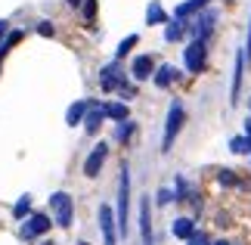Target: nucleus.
Returning <instances> with one entry per match:
<instances>
[{
    "instance_id": "4468645a",
    "label": "nucleus",
    "mask_w": 251,
    "mask_h": 245,
    "mask_svg": "<svg viewBox=\"0 0 251 245\" xmlns=\"http://www.w3.org/2000/svg\"><path fill=\"white\" fill-rule=\"evenodd\" d=\"M152 78H155V87H158V90H168V87L180 78V72L174 65H161V68H155V75H152Z\"/></svg>"
},
{
    "instance_id": "1a4fd4ad",
    "label": "nucleus",
    "mask_w": 251,
    "mask_h": 245,
    "mask_svg": "<svg viewBox=\"0 0 251 245\" xmlns=\"http://www.w3.org/2000/svg\"><path fill=\"white\" fill-rule=\"evenodd\" d=\"M214 22H217V13H214V9H205V13H201L192 25H186V28L192 31V37H199V41H208L211 31H214Z\"/></svg>"
},
{
    "instance_id": "39448f33",
    "label": "nucleus",
    "mask_w": 251,
    "mask_h": 245,
    "mask_svg": "<svg viewBox=\"0 0 251 245\" xmlns=\"http://www.w3.org/2000/svg\"><path fill=\"white\" fill-rule=\"evenodd\" d=\"M100 230H102L105 245H118V223H115L112 205H100Z\"/></svg>"
},
{
    "instance_id": "9b49d317",
    "label": "nucleus",
    "mask_w": 251,
    "mask_h": 245,
    "mask_svg": "<svg viewBox=\"0 0 251 245\" xmlns=\"http://www.w3.org/2000/svg\"><path fill=\"white\" fill-rule=\"evenodd\" d=\"M140 236H143V245H155L152 239V208H149V195L140 199Z\"/></svg>"
},
{
    "instance_id": "a878e982",
    "label": "nucleus",
    "mask_w": 251,
    "mask_h": 245,
    "mask_svg": "<svg viewBox=\"0 0 251 245\" xmlns=\"http://www.w3.org/2000/svg\"><path fill=\"white\" fill-rule=\"evenodd\" d=\"M81 13H84V22L93 25V19H96V0H84V3H81Z\"/></svg>"
},
{
    "instance_id": "aec40b11",
    "label": "nucleus",
    "mask_w": 251,
    "mask_h": 245,
    "mask_svg": "<svg viewBox=\"0 0 251 245\" xmlns=\"http://www.w3.org/2000/svg\"><path fill=\"white\" fill-rule=\"evenodd\" d=\"M87 109H90V100H78V103H75L72 109H69L65 121H69L72 127H75V124H81V121H84V115H87Z\"/></svg>"
},
{
    "instance_id": "c756f323",
    "label": "nucleus",
    "mask_w": 251,
    "mask_h": 245,
    "mask_svg": "<svg viewBox=\"0 0 251 245\" xmlns=\"http://www.w3.org/2000/svg\"><path fill=\"white\" fill-rule=\"evenodd\" d=\"M155 202H158V205H171V202H174V192L168 190V186H161L158 195H155Z\"/></svg>"
},
{
    "instance_id": "f8f14e48",
    "label": "nucleus",
    "mask_w": 251,
    "mask_h": 245,
    "mask_svg": "<svg viewBox=\"0 0 251 245\" xmlns=\"http://www.w3.org/2000/svg\"><path fill=\"white\" fill-rule=\"evenodd\" d=\"M130 75H133V81H146V78L155 75V59L152 56H137L130 65Z\"/></svg>"
},
{
    "instance_id": "473e14b6",
    "label": "nucleus",
    "mask_w": 251,
    "mask_h": 245,
    "mask_svg": "<svg viewBox=\"0 0 251 245\" xmlns=\"http://www.w3.org/2000/svg\"><path fill=\"white\" fill-rule=\"evenodd\" d=\"M245 136L251 140V118H245Z\"/></svg>"
},
{
    "instance_id": "bb28decb",
    "label": "nucleus",
    "mask_w": 251,
    "mask_h": 245,
    "mask_svg": "<svg viewBox=\"0 0 251 245\" xmlns=\"http://www.w3.org/2000/svg\"><path fill=\"white\" fill-rule=\"evenodd\" d=\"M217 180L224 183V186H245V183L239 180V177H236L233 171H217Z\"/></svg>"
},
{
    "instance_id": "dca6fc26",
    "label": "nucleus",
    "mask_w": 251,
    "mask_h": 245,
    "mask_svg": "<svg viewBox=\"0 0 251 245\" xmlns=\"http://www.w3.org/2000/svg\"><path fill=\"white\" fill-rule=\"evenodd\" d=\"M171 19L165 13V6L158 3V0H149V9H146V25H168Z\"/></svg>"
},
{
    "instance_id": "9d476101",
    "label": "nucleus",
    "mask_w": 251,
    "mask_h": 245,
    "mask_svg": "<svg viewBox=\"0 0 251 245\" xmlns=\"http://www.w3.org/2000/svg\"><path fill=\"white\" fill-rule=\"evenodd\" d=\"M100 84H102V90H105V93L121 90V87L127 84V81H124V75L118 72V62H109V65L102 68V72H100Z\"/></svg>"
},
{
    "instance_id": "f257e3e1",
    "label": "nucleus",
    "mask_w": 251,
    "mask_h": 245,
    "mask_svg": "<svg viewBox=\"0 0 251 245\" xmlns=\"http://www.w3.org/2000/svg\"><path fill=\"white\" fill-rule=\"evenodd\" d=\"M115 223H118V236H127L130 230V168L121 164L118 177V208H115Z\"/></svg>"
},
{
    "instance_id": "7ed1b4c3",
    "label": "nucleus",
    "mask_w": 251,
    "mask_h": 245,
    "mask_svg": "<svg viewBox=\"0 0 251 245\" xmlns=\"http://www.w3.org/2000/svg\"><path fill=\"white\" fill-rule=\"evenodd\" d=\"M183 65H186L189 75H201L208 65V41H199V37H192L186 44V50H183Z\"/></svg>"
},
{
    "instance_id": "b1692460",
    "label": "nucleus",
    "mask_w": 251,
    "mask_h": 245,
    "mask_svg": "<svg viewBox=\"0 0 251 245\" xmlns=\"http://www.w3.org/2000/svg\"><path fill=\"white\" fill-rule=\"evenodd\" d=\"M229 152L248 155V152H251V140H248V136H233V140H229Z\"/></svg>"
},
{
    "instance_id": "72a5a7b5",
    "label": "nucleus",
    "mask_w": 251,
    "mask_h": 245,
    "mask_svg": "<svg viewBox=\"0 0 251 245\" xmlns=\"http://www.w3.org/2000/svg\"><path fill=\"white\" fill-rule=\"evenodd\" d=\"M65 3H69V6H81L84 0H65Z\"/></svg>"
},
{
    "instance_id": "f03ea898",
    "label": "nucleus",
    "mask_w": 251,
    "mask_h": 245,
    "mask_svg": "<svg viewBox=\"0 0 251 245\" xmlns=\"http://www.w3.org/2000/svg\"><path fill=\"white\" fill-rule=\"evenodd\" d=\"M183 124H186V109H183L180 100L171 103L168 109V121H165V136H161V152H171L174 140H177V134L183 131Z\"/></svg>"
},
{
    "instance_id": "4be33fe9",
    "label": "nucleus",
    "mask_w": 251,
    "mask_h": 245,
    "mask_svg": "<svg viewBox=\"0 0 251 245\" xmlns=\"http://www.w3.org/2000/svg\"><path fill=\"white\" fill-rule=\"evenodd\" d=\"M133 134H137V124H133L130 118H127V121H118V131H115V140H118V143H127Z\"/></svg>"
},
{
    "instance_id": "cd10ccee",
    "label": "nucleus",
    "mask_w": 251,
    "mask_h": 245,
    "mask_svg": "<svg viewBox=\"0 0 251 245\" xmlns=\"http://www.w3.org/2000/svg\"><path fill=\"white\" fill-rule=\"evenodd\" d=\"M186 245H211V236H208V233H201V230H196V233L186 239Z\"/></svg>"
},
{
    "instance_id": "5701e85b",
    "label": "nucleus",
    "mask_w": 251,
    "mask_h": 245,
    "mask_svg": "<svg viewBox=\"0 0 251 245\" xmlns=\"http://www.w3.org/2000/svg\"><path fill=\"white\" fill-rule=\"evenodd\" d=\"M137 44H140V34H127V37L118 44V50H115V59H124V56H127Z\"/></svg>"
},
{
    "instance_id": "c9c22d12",
    "label": "nucleus",
    "mask_w": 251,
    "mask_h": 245,
    "mask_svg": "<svg viewBox=\"0 0 251 245\" xmlns=\"http://www.w3.org/2000/svg\"><path fill=\"white\" fill-rule=\"evenodd\" d=\"M208 3H211V0H201V6H208Z\"/></svg>"
},
{
    "instance_id": "ddd939ff",
    "label": "nucleus",
    "mask_w": 251,
    "mask_h": 245,
    "mask_svg": "<svg viewBox=\"0 0 251 245\" xmlns=\"http://www.w3.org/2000/svg\"><path fill=\"white\" fill-rule=\"evenodd\" d=\"M102 118H105L102 106H96V103L90 100V109H87V115H84V127H87V134H96V131H100Z\"/></svg>"
},
{
    "instance_id": "e433bc0d",
    "label": "nucleus",
    "mask_w": 251,
    "mask_h": 245,
    "mask_svg": "<svg viewBox=\"0 0 251 245\" xmlns=\"http://www.w3.org/2000/svg\"><path fill=\"white\" fill-rule=\"evenodd\" d=\"M248 106H251V103H248Z\"/></svg>"
},
{
    "instance_id": "412c9836",
    "label": "nucleus",
    "mask_w": 251,
    "mask_h": 245,
    "mask_svg": "<svg viewBox=\"0 0 251 245\" xmlns=\"http://www.w3.org/2000/svg\"><path fill=\"white\" fill-rule=\"evenodd\" d=\"M199 9H205V6H201V0H189V3H180L177 9H174V19L186 22V19H189V16H196Z\"/></svg>"
},
{
    "instance_id": "a211bd4d",
    "label": "nucleus",
    "mask_w": 251,
    "mask_h": 245,
    "mask_svg": "<svg viewBox=\"0 0 251 245\" xmlns=\"http://www.w3.org/2000/svg\"><path fill=\"white\" fill-rule=\"evenodd\" d=\"M171 233L177 239H189L192 233H196V220H192V218H177V220H174V227H171Z\"/></svg>"
},
{
    "instance_id": "7c9ffc66",
    "label": "nucleus",
    "mask_w": 251,
    "mask_h": 245,
    "mask_svg": "<svg viewBox=\"0 0 251 245\" xmlns=\"http://www.w3.org/2000/svg\"><path fill=\"white\" fill-rule=\"evenodd\" d=\"M242 50H245V62H251V22H248V44L242 47Z\"/></svg>"
},
{
    "instance_id": "6e6552de",
    "label": "nucleus",
    "mask_w": 251,
    "mask_h": 245,
    "mask_svg": "<svg viewBox=\"0 0 251 245\" xmlns=\"http://www.w3.org/2000/svg\"><path fill=\"white\" fill-rule=\"evenodd\" d=\"M242 75H245V50L236 47V65H233V87H229V103L242 100Z\"/></svg>"
},
{
    "instance_id": "393cba45",
    "label": "nucleus",
    "mask_w": 251,
    "mask_h": 245,
    "mask_svg": "<svg viewBox=\"0 0 251 245\" xmlns=\"http://www.w3.org/2000/svg\"><path fill=\"white\" fill-rule=\"evenodd\" d=\"M28 211H31V195H22V199L13 205V218H16V220H22Z\"/></svg>"
},
{
    "instance_id": "20e7f679",
    "label": "nucleus",
    "mask_w": 251,
    "mask_h": 245,
    "mask_svg": "<svg viewBox=\"0 0 251 245\" xmlns=\"http://www.w3.org/2000/svg\"><path fill=\"white\" fill-rule=\"evenodd\" d=\"M50 208L56 214V223L65 230V227H72V220H75V199L69 192H53L50 195Z\"/></svg>"
},
{
    "instance_id": "c85d7f7f",
    "label": "nucleus",
    "mask_w": 251,
    "mask_h": 245,
    "mask_svg": "<svg viewBox=\"0 0 251 245\" xmlns=\"http://www.w3.org/2000/svg\"><path fill=\"white\" fill-rule=\"evenodd\" d=\"M37 34H44V37H53L56 34V28H53L50 19H41V22H37Z\"/></svg>"
},
{
    "instance_id": "2eb2a0df",
    "label": "nucleus",
    "mask_w": 251,
    "mask_h": 245,
    "mask_svg": "<svg viewBox=\"0 0 251 245\" xmlns=\"http://www.w3.org/2000/svg\"><path fill=\"white\" fill-rule=\"evenodd\" d=\"M174 202H192V205H199V199H196V192H192V186L186 183V177L174 180Z\"/></svg>"
},
{
    "instance_id": "423d86ee",
    "label": "nucleus",
    "mask_w": 251,
    "mask_h": 245,
    "mask_svg": "<svg viewBox=\"0 0 251 245\" xmlns=\"http://www.w3.org/2000/svg\"><path fill=\"white\" fill-rule=\"evenodd\" d=\"M105 159H109V146H105V143H96L93 149H90V155H87V162H84V177H90V180L100 177Z\"/></svg>"
},
{
    "instance_id": "f3484780",
    "label": "nucleus",
    "mask_w": 251,
    "mask_h": 245,
    "mask_svg": "<svg viewBox=\"0 0 251 245\" xmlns=\"http://www.w3.org/2000/svg\"><path fill=\"white\" fill-rule=\"evenodd\" d=\"M102 112H105V118H112V121H127V118H130L127 103H105Z\"/></svg>"
},
{
    "instance_id": "0eeeda50",
    "label": "nucleus",
    "mask_w": 251,
    "mask_h": 245,
    "mask_svg": "<svg viewBox=\"0 0 251 245\" xmlns=\"http://www.w3.org/2000/svg\"><path fill=\"white\" fill-rule=\"evenodd\" d=\"M50 214H31L25 223H22V230H19V236L22 239H34V236H44L47 230H50Z\"/></svg>"
},
{
    "instance_id": "6ab92c4d",
    "label": "nucleus",
    "mask_w": 251,
    "mask_h": 245,
    "mask_svg": "<svg viewBox=\"0 0 251 245\" xmlns=\"http://www.w3.org/2000/svg\"><path fill=\"white\" fill-rule=\"evenodd\" d=\"M183 34H186V22H180V19H171V22L165 25V41L168 44H177Z\"/></svg>"
},
{
    "instance_id": "2f4dec72",
    "label": "nucleus",
    "mask_w": 251,
    "mask_h": 245,
    "mask_svg": "<svg viewBox=\"0 0 251 245\" xmlns=\"http://www.w3.org/2000/svg\"><path fill=\"white\" fill-rule=\"evenodd\" d=\"M9 34V22H6V19H0V37H6Z\"/></svg>"
},
{
    "instance_id": "f704fd0d",
    "label": "nucleus",
    "mask_w": 251,
    "mask_h": 245,
    "mask_svg": "<svg viewBox=\"0 0 251 245\" xmlns=\"http://www.w3.org/2000/svg\"><path fill=\"white\" fill-rule=\"evenodd\" d=\"M214 245H229V242H224V239H220V242H214Z\"/></svg>"
}]
</instances>
